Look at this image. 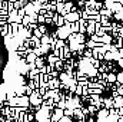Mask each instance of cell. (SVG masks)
Here are the masks:
<instances>
[{
    "mask_svg": "<svg viewBox=\"0 0 123 122\" xmlns=\"http://www.w3.org/2000/svg\"><path fill=\"white\" fill-rule=\"evenodd\" d=\"M63 25H66V17L63 14H60L59 19H57V22H56V26L59 27V26H63Z\"/></svg>",
    "mask_w": 123,
    "mask_h": 122,
    "instance_id": "5bb4252c",
    "label": "cell"
},
{
    "mask_svg": "<svg viewBox=\"0 0 123 122\" xmlns=\"http://www.w3.org/2000/svg\"><path fill=\"white\" fill-rule=\"evenodd\" d=\"M37 23H39V25H43V23H46V16L39 13V17H37Z\"/></svg>",
    "mask_w": 123,
    "mask_h": 122,
    "instance_id": "e0dca14e",
    "label": "cell"
},
{
    "mask_svg": "<svg viewBox=\"0 0 123 122\" xmlns=\"http://www.w3.org/2000/svg\"><path fill=\"white\" fill-rule=\"evenodd\" d=\"M105 61H106V62L116 61V55H115V52H112V50H107V52L105 53Z\"/></svg>",
    "mask_w": 123,
    "mask_h": 122,
    "instance_id": "ba28073f",
    "label": "cell"
},
{
    "mask_svg": "<svg viewBox=\"0 0 123 122\" xmlns=\"http://www.w3.org/2000/svg\"><path fill=\"white\" fill-rule=\"evenodd\" d=\"M55 68L59 70V72H63L64 70V61H62V59H59V61L55 63Z\"/></svg>",
    "mask_w": 123,
    "mask_h": 122,
    "instance_id": "8fae6325",
    "label": "cell"
},
{
    "mask_svg": "<svg viewBox=\"0 0 123 122\" xmlns=\"http://www.w3.org/2000/svg\"><path fill=\"white\" fill-rule=\"evenodd\" d=\"M64 17H66V20H67V22L73 23V22L80 20V17H82V16H80V13H79V12H69Z\"/></svg>",
    "mask_w": 123,
    "mask_h": 122,
    "instance_id": "3957f363",
    "label": "cell"
},
{
    "mask_svg": "<svg viewBox=\"0 0 123 122\" xmlns=\"http://www.w3.org/2000/svg\"><path fill=\"white\" fill-rule=\"evenodd\" d=\"M70 27H72V32H80V22L79 20L77 22H73L70 25Z\"/></svg>",
    "mask_w": 123,
    "mask_h": 122,
    "instance_id": "7c38bea8",
    "label": "cell"
},
{
    "mask_svg": "<svg viewBox=\"0 0 123 122\" xmlns=\"http://www.w3.org/2000/svg\"><path fill=\"white\" fill-rule=\"evenodd\" d=\"M85 4H86L85 0H79V1H77V7H80V9H85V7H83Z\"/></svg>",
    "mask_w": 123,
    "mask_h": 122,
    "instance_id": "7402d4cb",
    "label": "cell"
},
{
    "mask_svg": "<svg viewBox=\"0 0 123 122\" xmlns=\"http://www.w3.org/2000/svg\"><path fill=\"white\" fill-rule=\"evenodd\" d=\"M85 1H89V0H85Z\"/></svg>",
    "mask_w": 123,
    "mask_h": 122,
    "instance_id": "484cf974",
    "label": "cell"
},
{
    "mask_svg": "<svg viewBox=\"0 0 123 122\" xmlns=\"http://www.w3.org/2000/svg\"><path fill=\"white\" fill-rule=\"evenodd\" d=\"M122 27H123V20H122Z\"/></svg>",
    "mask_w": 123,
    "mask_h": 122,
    "instance_id": "d4e9b609",
    "label": "cell"
},
{
    "mask_svg": "<svg viewBox=\"0 0 123 122\" xmlns=\"http://www.w3.org/2000/svg\"><path fill=\"white\" fill-rule=\"evenodd\" d=\"M82 93H83V86L77 85V86H76V92H74V95H79V96H82Z\"/></svg>",
    "mask_w": 123,
    "mask_h": 122,
    "instance_id": "ffe728a7",
    "label": "cell"
},
{
    "mask_svg": "<svg viewBox=\"0 0 123 122\" xmlns=\"http://www.w3.org/2000/svg\"><path fill=\"white\" fill-rule=\"evenodd\" d=\"M116 83H117V85L122 83L123 85V72H119V73H117V82H116Z\"/></svg>",
    "mask_w": 123,
    "mask_h": 122,
    "instance_id": "44dd1931",
    "label": "cell"
},
{
    "mask_svg": "<svg viewBox=\"0 0 123 122\" xmlns=\"http://www.w3.org/2000/svg\"><path fill=\"white\" fill-rule=\"evenodd\" d=\"M107 116H109V109L106 106H103V108L99 109V112L96 115V119L97 121H107Z\"/></svg>",
    "mask_w": 123,
    "mask_h": 122,
    "instance_id": "6da1fadb",
    "label": "cell"
},
{
    "mask_svg": "<svg viewBox=\"0 0 123 122\" xmlns=\"http://www.w3.org/2000/svg\"><path fill=\"white\" fill-rule=\"evenodd\" d=\"M85 34H86V33H80V32L77 33V40H79L80 43H85V42H86V37H85Z\"/></svg>",
    "mask_w": 123,
    "mask_h": 122,
    "instance_id": "ac0fdd59",
    "label": "cell"
},
{
    "mask_svg": "<svg viewBox=\"0 0 123 122\" xmlns=\"http://www.w3.org/2000/svg\"><path fill=\"white\" fill-rule=\"evenodd\" d=\"M74 118L73 116H69V115H63L60 118V122H70V121H73Z\"/></svg>",
    "mask_w": 123,
    "mask_h": 122,
    "instance_id": "d6986e66",
    "label": "cell"
},
{
    "mask_svg": "<svg viewBox=\"0 0 123 122\" xmlns=\"http://www.w3.org/2000/svg\"><path fill=\"white\" fill-rule=\"evenodd\" d=\"M120 36H122V37H123V27H122V29H120Z\"/></svg>",
    "mask_w": 123,
    "mask_h": 122,
    "instance_id": "cb8c5ba5",
    "label": "cell"
},
{
    "mask_svg": "<svg viewBox=\"0 0 123 122\" xmlns=\"http://www.w3.org/2000/svg\"><path fill=\"white\" fill-rule=\"evenodd\" d=\"M10 32H12V26H10V23H9V22H6L4 25H1V26H0V36H3V37H4V36H7Z\"/></svg>",
    "mask_w": 123,
    "mask_h": 122,
    "instance_id": "277c9868",
    "label": "cell"
},
{
    "mask_svg": "<svg viewBox=\"0 0 123 122\" xmlns=\"http://www.w3.org/2000/svg\"><path fill=\"white\" fill-rule=\"evenodd\" d=\"M110 9L116 13V12H119V10H122L123 9V4H122V1H115L112 6H110Z\"/></svg>",
    "mask_w": 123,
    "mask_h": 122,
    "instance_id": "30bf717a",
    "label": "cell"
},
{
    "mask_svg": "<svg viewBox=\"0 0 123 122\" xmlns=\"http://www.w3.org/2000/svg\"><path fill=\"white\" fill-rule=\"evenodd\" d=\"M59 59H60V58H59L57 55H55L53 52H52V53H47V56H46V61H47V63H56Z\"/></svg>",
    "mask_w": 123,
    "mask_h": 122,
    "instance_id": "8992f818",
    "label": "cell"
},
{
    "mask_svg": "<svg viewBox=\"0 0 123 122\" xmlns=\"http://www.w3.org/2000/svg\"><path fill=\"white\" fill-rule=\"evenodd\" d=\"M86 46H87V47H90V49H93V47H96V46H97V42H96V40H93L92 37H90L89 40H86Z\"/></svg>",
    "mask_w": 123,
    "mask_h": 122,
    "instance_id": "4fadbf2b",
    "label": "cell"
},
{
    "mask_svg": "<svg viewBox=\"0 0 123 122\" xmlns=\"http://www.w3.org/2000/svg\"><path fill=\"white\" fill-rule=\"evenodd\" d=\"M63 10H64V1H57V13H63Z\"/></svg>",
    "mask_w": 123,
    "mask_h": 122,
    "instance_id": "2e32d148",
    "label": "cell"
},
{
    "mask_svg": "<svg viewBox=\"0 0 123 122\" xmlns=\"http://www.w3.org/2000/svg\"><path fill=\"white\" fill-rule=\"evenodd\" d=\"M22 25H23L25 27H29V25H30V14H26V16L23 17V22H22Z\"/></svg>",
    "mask_w": 123,
    "mask_h": 122,
    "instance_id": "9a60e30c",
    "label": "cell"
},
{
    "mask_svg": "<svg viewBox=\"0 0 123 122\" xmlns=\"http://www.w3.org/2000/svg\"><path fill=\"white\" fill-rule=\"evenodd\" d=\"M116 63H117V66H119V68H122V69H123V58H119V59L116 61Z\"/></svg>",
    "mask_w": 123,
    "mask_h": 122,
    "instance_id": "603a6c76",
    "label": "cell"
},
{
    "mask_svg": "<svg viewBox=\"0 0 123 122\" xmlns=\"http://www.w3.org/2000/svg\"><path fill=\"white\" fill-rule=\"evenodd\" d=\"M64 115V109L63 108H59V106H56L55 109H53V114H52V121H60V118Z\"/></svg>",
    "mask_w": 123,
    "mask_h": 122,
    "instance_id": "7a4b0ae2",
    "label": "cell"
},
{
    "mask_svg": "<svg viewBox=\"0 0 123 122\" xmlns=\"http://www.w3.org/2000/svg\"><path fill=\"white\" fill-rule=\"evenodd\" d=\"M36 66H37V68H42V66H44V65H46V56H44V55H43V56H37V59H36Z\"/></svg>",
    "mask_w": 123,
    "mask_h": 122,
    "instance_id": "9c48e42d",
    "label": "cell"
},
{
    "mask_svg": "<svg viewBox=\"0 0 123 122\" xmlns=\"http://www.w3.org/2000/svg\"><path fill=\"white\" fill-rule=\"evenodd\" d=\"M103 102H105V106H106L107 109L115 108V98H113V96H110V98H103Z\"/></svg>",
    "mask_w": 123,
    "mask_h": 122,
    "instance_id": "5b68a950",
    "label": "cell"
},
{
    "mask_svg": "<svg viewBox=\"0 0 123 122\" xmlns=\"http://www.w3.org/2000/svg\"><path fill=\"white\" fill-rule=\"evenodd\" d=\"M25 9H26V13L27 14H33L36 10H34V4H33V1H27L26 4H25Z\"/></svg>",
    "mask_w": 123,
    "mask_h": 122,
    "instance_id": "52a82bcc",
    "label": "cell"
}]
</instances>
